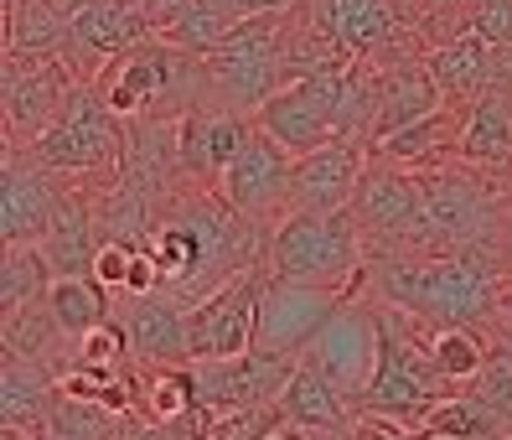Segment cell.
I'll return each instance as SVG.
<instances>
[{"label": "cell", "instance_id": "6da1fadb", "mask_svg": "<svg viewBox=\"0 0 512 440\" xmlns=\"http://www.w3.org/2000/svg\"><path fill=\"white\" fill-rule=\"evenodd\" d=\"M373 296L419 321H466L492 327L512 306V264L487 249H440V254H378L368 259Z\"/></svg>", "mask_w": 512, "mask_h": 440}, {"label": "cell", "instance_id": "7a4b0ae2", "mask_svg": "<svg viewBox=\"0 0 512 440\" xmlns=\"http://www.w3.org/2000/svg\"><path fill=\"white\" fill-rule=\"evenodd\" d=\"M264 259H269V275L347 290V296H357V285H368V239L352 208H337V213L290 208L269 228Z\"/></svg>", "mask_w": 512, "mask_h": 440}, {"label": "cell", "instance_id": "3957f363", "mask_svg": "<svg viewBox=\"0 0 512 440\" xmlns=\"http://www.w3.org/2000/svg\"><path fill=\"white\" fill-rule=\"evenodd\" d=\"M450 378L435 368L430 347H425V321L378 301V363L363 394L352 399L357 415H394V420H419L435 399H445Z\"/></svg>", "mask_w": 512, "mask_h": 440}, {"label": "cell", "instance_id": "277c9868", "mask_svg": "<svg viewBox=\"0 0 512 440\" xmlns=\"http://www.w3.org/2000/svg\"><path fill=\"white\" fill-rule=\"evenodd\" d=\"M492 176H502V171L471 166L461 156L419 171L425 223H430V254H440V249H487V254H502L497 233H502V208H512V202L502 197V187H492Z\"/></svg>", "mask_w": 512, "mask_h": 440}, {"label": "cell", "instance_id": "5b68a950", "mask_svg": "<svg viewBox=\"0 0 512 440\" xmlns=\"http://www.w3.org/2000/svg\"><path fill=\"white\" fill-rule=\"evenodd\" d=\"M285 16L290 11L238 21L228 32V42H218L202 57V104L233 109V114H249L254 120V109L269 94H280L290 83V73H285Z\"/></svg>", "mask_w": 512, "mask_h": 440}, {"label": "cell", "instance_id": "8992f818", "mask_svg": "<svg viewBox=\"0 0 512 440\" xmlns=\"http://www.w3.org/2000/svg\"><path fill=\"white\" fill-rule=\"evenodd\" d=\"M125 145H130L125 120L104 104V94L94 83H78L73 99L63 104V114L26 151L63 176H114L119 161H125Z\"/></svg>", "mask_w": 512, "mask_h": 440}, {"label": "cell", "instance_id": "52a82bcc", "mask_svg": "<svg viewBox=\"0 0 512 440\" xmlns=\"http://www.w3.org/2000/svg\"><path fill=\"white\" fill-rule=\"evenodd\" d=\"M295 352H269V347H249L233 358H192V389H197V409L213 420L228 415H249V409H269L280 399L285 378L295 373Z\"/></svg>", "mask_w": 512, "mask_h": 440}, {"label": "cell", "instance_id": "ba28073f", "mask_svg": "<svg viewBox=\"0 0 512 440\" xmlns=\"http://www.w3.org/2000/svg\"><path fill=\"white\" fill-rule=\"evenodd\" d=\"M78 73L52 52H6L0 68V94H6V135L11 145H32L63 104L73 99Z\"/></svg>", "mask_w": 512, "mask_h": 440}, {"label": "cell", "instance_id": "9c48e42d", "mask_svg": "<svg viewBox=\"0 0 512 440\" xmlns=\"http://www.w3.org/2000/svg\"><path fill=\"white\" fill-rule=\"evenodd\" d=\"M269 280V259L228 275L202 301H192V358H233L259 337V296Z\"/></svg>", "mask_w": 512, "mask_h": 440}, {"label": "cell", "instance_id": "30bf717a", "mask_svg": "<svg viewBox=\"0 0 512 440\" xmlns=\"http://www.w3.org/2000/svg\"><path fill=\"white\" fill-rule=\"evenodd\" d=\"M352 296L347 290H326V285H306V280H285V275H269L264 280V296H259V337L254 347L269 352H306L337 316Z\"/></svg>", "mask_w": 512, "mask_h": 440}, {"label": "cell", "instance_id": "8fae6325", "mask_svg": "<svg viewBox=\"0 0 512 440\" xmlns=\"http://www.w3.org/2000/svg\"><path fill=\"white\" fill-rule=\"evenodd\" d=\"M57 176L63 171L42 166L26 145H11L6 171H0V233H6V244H47L68 202V187H57Z\"/></svg>", "mask_w": 512, "mask_h": 440}, {"label": "cell", "instance_id": "7c38bea8", "mask_svg": "<svg viewBox=\"0 0 512 440\" xmlns=\"http://www.w3.org/2000/svg\"><path fill=\"white\" fill-rule=\"evenodd\" d=\"M290 182H295V156L275 135H264L254 125L249 145L233 156V166L223 171L218 192L233 202L244 218H254L259 228H275L290 213Z\"/></svg>", "mask_w": 512, "mask_h": 440}, {"label": "cell", "instance_id": "4fadbf2b", "mask_svg": "<svg viewBox=\"0 0 512 440\" xmlns=\"http://www.w3.org/2000/svg\"><path fill=\"white\" fill-rule=\"evenodd\" d=\"M145 37H150V21L130 0H73L63 63L78 73V83H94L104 63H114L119 52H130Z\"/></svg>", "mask_w": 512, "mask_h": 440}, {"label": "cell", "instance_id": "5bb4252c", "mask_svg": "<svg viewBox=\"0 0 512 440\" xmlns=\"http://www.w3.org/2000/svg\"><path fill=\"white\" fill-rule=\"evenodd\" d=\"M119 321L130 327L135 368H187L192 363V301L176 290L125 296Z\"/></svg>", "mask_w": 512, "mask_h": 440}, {"label": "cell", "instance_id": "9a60e30c", "mask_svg": "<svg viewBox=\"0 0 512 440\" xmlns=\"http://www.w3.org/2000/svg\"><path fill=\"white\" fill-rule=\"evenodd\" d=\"M373 161V145L357 140V135H342L321 145L311 156H295V182H290V208L300 213H337V208H352L357 197V182Z\"/></svg>", "mask_w": 512, "mask_h": 440}, {"label": "cell", "instance_id": "2e32d148", "mask_svg": "<svg viewBox=\"0 0 512 440\" xmlns=\"http://www.w3.org/2000/svg\"><path fill=\"white\" fill-rule=\"evenodd\" d=\"M378 78V104H373V125H368V140L378 145L383 135H394L414 120H425V114L445 109V94L430 73L425 57H399V63H388V52H373L363 57Z\"/></svg>", "mask_w": 512, "mask_h": 440}, {"label": "cell", "instance_id": "e0dca14e", "mask_svg": "<svg viewBox=\"0 0 512 440\" xmlns=\"http://www.w3.org/2000/svg\"><path fill=\"white\" fill-rule=\"evenodd\" d=\"M306 363H316L326 378H337V384L357 399L363 384L373 378V363H378V306H357L347 301L337 316H331V327L300 352Z\"/></svg>", "mask_w": 512, "mask_h": 440}, {"label": "cell", "instance_id": "ac0fdd59", "mask_svg": "<svg viewBox=\"0 0 512 440\" xmlns=\"http://www.w3.org/2000/svg\"><path fill=\"white\" fill-rule=\"evenodd\" d=\"M249 135H254L249 114L213 109V104L187 109V114H182V171H187V182L218 187L223 171L233 166V156L249 145Z\"/></svg>", "mask_w": 512, "mask_h": 440}, {"label": "cell", "instance_id": "d6986e66", "mask_svg": "<svg viewBox=\"0 0 512 440\" xmlns=\"http://www.w3.org/2000/svg\"><path fill=\"white\" fill-rule=\"evenodd\" d=\"M254 125L264 135H275L290 156H311V151H321V145L342 140V130H337V120H331L326 99L316 94L306 78H295V83L280 88V94H269L254 109Z\"/></svg>", "mask_w": 512, "mask_h": 440}, {"label": "cell", "instance_id": "ffe728a7", "mask_svg": "<svg viewBox=\"0 0 512 440\" xmlns=\"http://www.w3.org/2000/svg\"><path fill=\"white\" fill-rule=\"evenodd\" d=\"M311 16L337 37L352 57H373L399 42V0H306Z\"/></svg>", "mask_w": 512, "mask_h": 440}, {"label": "cell", "instance_id": "44dd1931", "mask_svg": "<svg viewBox=\"0 0 512 440\" xmlns=\"http://www.w3.org/2000/svg\"><path fill=\"white\" fill-rule=\"evenodd\" d=\"M275 409L290 425H306V430H352V420H357L352 394L337 384V378H326L316 363H306V358H300L295 373L285 378Z\"/></svg>", "mask_w": 512, "mask_h": 440}, {"label": "cell", "instance_id": "7402d4cb", "mask_svg": "<svg viewBox=\"0 0 512 440\" xmlns=\"http://www.w3.org/2000/svg\"><path fill=\"white\" fill-rule=\"evenodd\" d=\"M425 63H430V73H435L450 109H466L471 99H481L497 83V47L481 42L476 32H461V37L430 47Z\"/></svg>", "mask_w": 512, "mask_h": 440}, {"label": "cell", "instance_id": "603a6c76", "mask_svg": "<svg viewBox=\"0 0 512 440\" xmlns=\"http://www.w3.org/2000/svg\"><path fill=\"white\" fill-rule=\"evenodd\" d=\"M461 161L512 176V94L487 88L461 109Z\"/></svg>", "mask_w": 512, "mask_h": 440}, {"label": "cell", "instance_id": "cb8c5ba5", "mask_svg": "<svg viewBox=\"0 0 512 440\" xmlns=\"http://www.w3.org/2000/svg\"><path fill=\"white\" fill-rule=\"evenodd\" d=\"M373 151L388 156V161H399V166H409V171H425V166H440L450 156H461V109L445 104V109L425 114V120L383 135Z\"/></svg>", "mask_w": 512, "mask_h": 440}, {"label": "cell", "instance_id": "d4e9b609", "mask_svg": "<svg viewBox=\"0 0 512 440\" xmlns=\"http://www.w3.org/2000/svg\"><path fill=\"white\" fill-rule=\"evenodd\" d=\"M52 394H57V373L47 363L6 352V368H0V420L21 425V430H42Z\"/></svg>", "mask_w": 512, "mask_h": 440}, {"label": "cell", "instance_id": "484cf974", "mask_svg": "<svg viewBox=\"0 0 512 440\" xmlns=\"http://www.w3.org/2000/svg\"><path fill=\"white\" fill-rule=\"evenodd\" d=\"M414 425L425 430L430 440H497L502 430H512V420L502 415V409H492L476 389L435 399V404H430Z\"/></svg>", "mask_w": 512, "mask_h": 440}, {"label": "cell", "instance_id": "4316f807", "mask_svg": "<svg viewBox=\"0 0 512 440\" xmlns=\"http://www.w3.org/2000/svg\"><path fill=\"white\" fill-rule=\"evenodd\" d=\"M42 301H47L52 321H57V327H63L73 342L88 337L99 321L114 316V290H109L99 275H52V285H47Z\"/></svg>", "mask_w": 512, "mask_h": 440}, {"label": "cell", "instance_id": "83f0119b", "mask_svg": "<svg viewBox=\"0 0 512 440\" xmlns=\"http://www.w3.org/2000/svg\"><path fill=\"white\" fill-rule=\"evenodd\" d=\"M425 347L435 368L450 378V384H476V373L487 368L492 358V342H487V327H466V321H445V327H435V321H425Z\"/></svg>", "mask_w": 512, "mask_h": 440}, {"label": "cell", "instance_id": "f1b7e54d", "mask_svg": "<svg viewBox=\"0 0 512 440\" xmlns=\"http://www.w3.org/2000/svg\"><path fill=\"white\" fill-rule=\"evenodd\" d=\"M119 420L125 415H114V409H104L94 399H73V394L57 389L42 435L47 440H119Z\"/></svg>", "mask_w": 512, "mask_h": 440}, {"label": "cell", "instance_id": "f546056e", "mask_svg": "<svg viewBox=\"0 0 512 440\" xmlns=\"http://www.w3.org/2000/svg\"><path fill=\"white\" fill-rule=\"evenodd\" d=\"M52 259L42 244H6V275H0V306L6 311H21L47 296L52 285Z\"/></svg>", "mask_w": 512, "mask_h": 440}, {"label": "cell", "instance_id": "4dcf8cb0", "mask_svg": "<svg viewBox=\"0 0 512 440\" xmlns=\"http://www.w3.org/2000/svg\"><path fill=\"white\" fill-rule=\"evenodd\" d=\"M145 415L150 420H192L197 389H192V368H145Z\"/></svg>", "mask_w": 512, "mask_h": 440}, {"label": "cell", "instance_id": "1f68e13d", "mask_svg": "<svg viewBox=\"0 0 512 440\" xmlns=\"http://www.w3.org/2000/svg\"><path fill=\"white\" fill-rule=\"evenodd\" d=\"M233 16H223L218 6H213V0H192V6L182 11V21H176L171 26V32H166V42H176V47H182V52H197V57H207V52H213L218 42H228V32H233Z\"/></svg>", "mask_w": 512, "mask_h": 440}, {"label": "cell", "instance_id": "d6a6232c", "mask_svg": "<svg viewBox=\"0 0 512 440\" xmlns=\"http://www.w3.org/2000/svg\"><path fill=\"white\" fill-rule=\"evenodd\" d=\"M73 363H99V368H125V363H135V342H130V327L119 321V311H114L109 321H99L88 337H78Z\"/></svg>", "mask_w": 512, "mask_h": 440}, {"label": "cell", "instance_id": "836d02e7", "mask_svg": "<svg viewBox=\"0 0 512 440\" xmlns=\"http://www.w3.org/2000/svg\"><path fill=\"white\" fill-rule=\"evenodd\" d=\"M481 399H487L492 409H502V415L512 420V332H502V342L492 347V358L487 368L476 373V384H471Z\"/></svg>", "mask_w": 512, "mask_h": 440}, {"label": "cell", "instance_id": "e575fe53", "mask_svg": "<svg viewBox=\"0 0 512 440\" xmlns=\"http://www.w3.org/2000/svg\"><path fill=\"white\" fill-rule=\"evenodd\" d=\"M466 26L481 42L512 47V0H466Z\"/></svg>", "mask_w": 512, "mask_h": 440}, {"label": "cell", "instance_id": "d590c367", "mask_svg": "<svg viewBox=\"0 0 512 440\" xmlns=\"http://www.w3.org/2000/svg\"><path fill=\"white\" fill-rule=\"evenodd\" d=\"M135 244H140V239H104V244H99V254H94V275L114 290V296H125V285H130Z\"/></svg>", "mask_w": 512, "mask_h": 440}, {"label": "cell", "instance_id": "8d00e7d4", "mask_svg": "<svg viewBox=\"0 0 512 440\" xmlns=\"http://www.w3.org/2000/svg\"><path fill=\"white\" fill-rule=\"evenodd\" d=\"M352 440H430V435L409 420H394V415H357Z\"/></svg>", "mask_w": 512, "mask_h": 440}, {"label": "cell", "instance_id": "74e56055", "mask_svg": "<svg viewBox=\"0 0 512 440\" xmlns=\"http://www.w3.org/2000/svg\"><path fill=\"white\" fill-rule=\"evenodd\" d=\"M192 6V0H140V11H145V21H150V32L156 37H166L176 21H182V11Z\"/></svg>", "mask_w": 512, "mask_h": 440}, {"label": "cell", "instance_id": "f35d334b", "mask_svg": "<svg viewBox=\"0 0 512 440\" xmlns=\"http://www.w3.org/2000/svg\"><path fill=\"white\" fill-rule=\"evenodd\" d=\"M213 6L233 21H249V16H269V11H290L300 0H213Z\"/></svg>", "mask_w": 512, "mask_h": 440}, {"label": "cell", "instance_id": "ab89813d", "mask_svg": "<svg viewBox=\"0 0 512 440\" xmlns=\"http://www.w3.org/2000/svg\"><path fill=\"white\" fill-rule=\"evenodd\" d=\"M264 440H316V430H306V425H290V420H280V425L269 430Z\"/></svg>", "mask_w": 512, "mask_h": 440}, {"label": "cell", "instance_id": "60d3db41", "mask_svg": "<svg viewBox=\"0 0 512 440\" xmlns=\"http://www.w3.org/2000/svg\"><path fill=\"white\" fill-rule=\"evenodd\" d=\"M507 321H512V306H507V311H502V321H497V327H507Z\"/></svg>", "mask_w": 512, "mask_h": 440}, {"label": "cell", "instance_id": "b9f144b4", "mask_svg": "<svg viewBox=\"0 0 512 440\" xmlns=\"http://www.w3.org/2000/svg\"><path fill=\"white\" fill-rule=\"evenodd\" d=\"M497 440H512V430H502V435H497Z\"/></svg>", "mask_w": 512, "mask_h": 440}, {"label": "cell", "instance_id": "7bdbcfd3", "mask_svg": "<svg viewBox=\"0 0 512 440\" xmlns=\"http://www.w3.org/2000/svg\"><path fill=\"white\" fill-rule=\"evenodd\" d=\"M502 332H512V321H507V327H502Z\"/></svg>", "mask_w": 512, "mask_h": 440}, {"label": "cell", "instance_id": "ee69618b", "mask_svg": "<svg viewBox=\"0 0 512 440\" xmlns=\"http://www.w3.org/2000/svg\"><path fill=\"white\" fill-rule=\"evenodd\" d=\"M130 6H140V0H130Z\"/></svg>", "mask_w": 512, "mask_h": 440}]
</instances>
